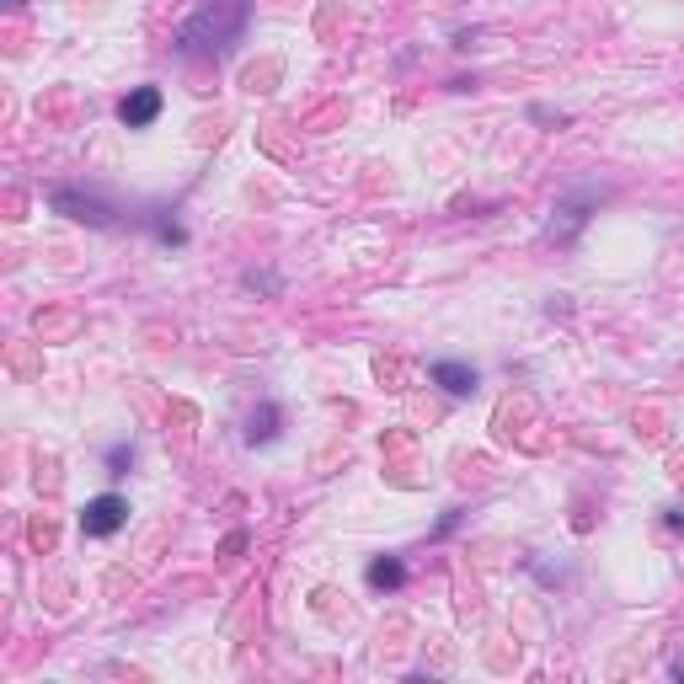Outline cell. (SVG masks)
Returning <instances> with one entry per match:
<instances>
[{
	"mask_svg": "<svg viewBox=\"0 0 684 684\" xmlns=\"http://www.w3.org/2000/svg\"><path fill=\"white\" fill-rule=\"evenodd\" d=\"M674 679H679V684H684V658H679V663H674Z\"/></svg>",
	"mask_w": 684,
	"mask_h": 684,
	"instance_id": "obj_13",
	"label": "cell"
},
{
	"mask_svg": "<svg viewBox=\"0 0 684 684\" xmlns=\"http://www.w3.org/2000/svg\"><path fill=\"white\" fill-rule=\"evenodd\" d=\"M123 524H129V497L123 492H97L81 508V535L86 540H113Z\"/></svg>",
	"mask_w": 684,
	"mask_h": 684,
	"instance_id": "obj_3",
	"label": "cell"
},
{
	"mask_svg": "<svg viewBox=\"0 0 684 684\" xmlns=\"http://www.w3.org/2000/svg\"><path fill=\"white\" fill-rule=\"evenodd\" d=\"M364 583L375 588V594H396V588H407V562H401V556H375V562L364 567Z\"/></svg>",
	"mask_w": 684,
	"mask_h": 684,
	"instance_id": "obj_9",
	"label": "cell"
},
{
	"mask_svg": "<svg viewBox=\"0 0 684 684\" xmlns=\"http://www.w3.org/2000/svg\"><path fill=\"white\" fill-rule=\"evenodd\" d=\"M428 380L444 385V391L455 396V401L476 396V385H481V375H476L471 364H460V359H433V364H428Z\"/></svg>",
	"mask_w": 684,
	"mask_h": 684,
	"instance_id": "obj_6",
	"label": "cell"
},
{
	"mask_svg": "<svg viewBox=\"0 0 684 684\" xmlns=\"http://www.w3.org/2000/svg\"><path fill=\"white\" fill-rule=\"evenodd\" d=\"M594 188H578V193H567V198H556V209H551V225H546V236L556 246H572L583 236V225H588V214H594Z\"/></svg>",
	"mask_w": 684,
	"mask_h": 684,
	"instance_id": "obj_4",
	"label": "cell"
},
{
	"mask_svg": "<svg viewBox=\"0 0 684 684\" xmlns=\"http://www.w3.org/2000/svg\"><path fill=\"white\" fill-rule=\"evenodd\" d=\"M161 107H166L161 86H134L129 97L118 102V123H123V129H150V123L161 118Z\"/></svg>",
	"mask_w": 684,
	"mask_h": 684,
	"instance_id": "obj_5",
	"label": "cell"
},
{
	"mask_svg": "<svg viewBox=\"0 0 684 684\" xmlns=\"http://www.w3.org/2000/svg\"><path fill=\"white\" fill-rule=\"evenodd\" d=\"M49 209L65 214V220L75 225H91V230H113L118 225V204L97 188H75V182H65V188L49 193Z\"/></svg>",
	"mask_w": 684,
	"mask_h": 684,
	"instance_id": "obj_2",
	"label": "cell"
},
{
	"mask_svg": "<svg viewBox=\"0 0 684 684\" xmlns=\"http://www.w3.org/2000/svg\"><path fill=\"white\" fill-rule=\"evenodd\" d=\"M102 465H107V476H129V465H134V444L129 439H118V444H107V455H102Z\"/></svg>",
	"mask_w": 684,
	"mask_h": 684,
	"instance_id": "obj_10",
	"label": "cell"
},
{
	"mask_svg": "<svg viewBox=\"0 0 684 684\" xmlns=\"http://www.w3.org/2000/svg\"><path fill=\"white\" fill-rule=\"evenodd\" d=\"M6 6H22V0H6Z\"/></svg>",
	"mask_w": 684,
	"mask_h": 684,
	"instance_id": "obj_14",
	"label": "cell"
},
{
	"mask_svg": "<svg viewBox=\"0 0 684 684\" xmlns=\"http://www.w3.org/2000/svg\"><path fill=\"white\" fill-rule=\"evenodd\" d=\"M246 27H252V0H204L193 17H182L171 49L182 59H209L220 65L246 43Z\"/></svg>",
	"mask_w": 684,
	"mask_h": 684,
	"instance_id": "obj_1",
	"label": "cell"
},
{
	"mask_svg": "<svg viewBox=\"0 0 684 684\" xmlns=\"http://www.w3.org/2000/svg\"><path fill=\"white\" fill-rule=\"evenodd\" d=\"M460 524H465V508H449V513H444V519H439V524H433V540H449V535H455V530H460Z\"/></svg>",
	"mask_w": 684,
	"mask_h": 684,
	"instance_id": "obj_11",
	"label": "cell"
},
{
	"mask_svg": "<svg viewBox=\"0 0 684 684\" xmlns=\"http://www.w3.org/2000/svg\"><path fill=\"white\" fill-rule=\"evenodd\" d=\"M278 433H284V412H278V401L273 396H262L252 412H246V444H273Z\"/></svg>",
	"mask_w": 684,
	"mask_h": 684,
	"instance_id": "obj_7",
	"label": "cell"
},
{
	"mask_svg": "<svg viewBox=\"0 0 684 684\" xmlns=\"http://www.w3.org/2000/svg\"><path fill=\"white\" fill-rule=\"evenodd\" d=\"M241 284H246V289H268V294H278V278H273V273H246Z\"/></svg>",
	"mask_w": 684,
	"mask_h": 684,
	"instance_id": "obj_12",
	"label": "cell"
},
{
	"mask_svg": "<svg viewBox=\"0 0 684 684\" xmlns=\"http://www.w3.org/2000/svg\"><path fill=\"white\" fill-rule=\"evenodd\" d=\"M139 225H145L161 246H188V230H182L177 209H166V204H150L145 214H139Z\"/></svg>",
	"mask_w": 684,
	"mask_h": 684,
	"instance_id": "obj_8",
	"label": "cell"
}]
</instances>
